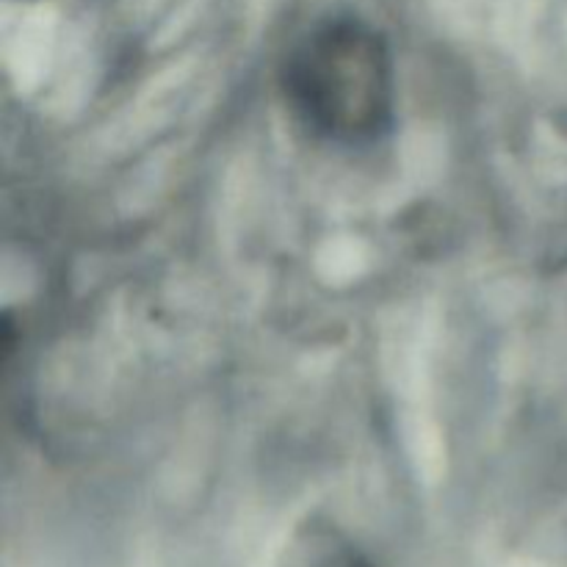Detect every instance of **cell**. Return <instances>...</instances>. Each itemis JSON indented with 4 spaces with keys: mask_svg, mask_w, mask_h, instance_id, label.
Masks as SVG:
<instances>
[{
    "mask_svg": "<svg viewBox=\"0 0 567 567\" xmlns=\"http://www.w3.org/2000/svg\"><path fill=\"white\" fill-rule=\"evenodd\" d=\"M22 3H37V0H22Z\"/></svg>",
    "mask_w": 567,
    "mask_h": 567,
    "instance_id": "cell-3",
    "label": "cell"
},
{
    "mask_svg": "<svg viewBox=\"0 0 567 567\" xmlns=\"http://www.w3.org/2000/svg\"><path fill=\"white\" fill-rule=\"evenodd\" d=\"M280 567H374L352 543L330 529L310 526L293 540Z\"/></svg>",
    "mask_w": 567,
    "mask_h": 567,
    "instance_id": "cell-2",
    "label": "cell"
},
{
    "mask_svg": "<svg viewBox=\"0 0 567 567\" xmlns=\"http://www.w3.org/2000/svg\"><path fill=\"white\" fill-rule=\"evenodd\" d=\"M280 89L310 136L338 147L377 142L396 109L388 39L358 14L321 17L288 44Z\"/></svg>",
    "mask_w": 567,
    "mask_h": 567,
    "instance_id": "cell-1",
    "label": "cell"
}]
</instances>
